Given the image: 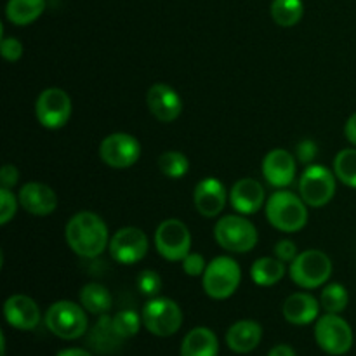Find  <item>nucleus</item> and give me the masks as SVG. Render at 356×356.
Segmentation results:
<instances>
[{
  "label": "nucleus",
  "instance_id": "obj_23",
  "mask_svg": "<svg viewBox=\"0 0 356 356\" xmlns=\"http://www.w3.org/2000/svg\"><path fill=\"white\" fill-rule=\"evenodd\" d=\"M45 9V0H9L6 16L16 26H26L37 21Z\"/></svg>",
  "mask_w": 356,
  "mask_h": 356
},
{
  "label": "nucleus",
  "instance_id": "obj_29",
  "mask_svg": "<svg viewBox=\"0 0 356 356\" xmlns=\"http://www.w3.org/2000/svg\"><path fill=\"white\" fill-rule=\"evenodd\" d=\"M348 302H350V296H348L346 287L341 284H329L320 294V305L327 313L339 315L346 309Z\"/></svg>",
  "mask_w": 356,
  "mask_h": 356
},
{
  "label": "nucleus",
  "instance_id": "obj_18",
  "mask_svg": "<svg viewBox=\"0 0 356 356\" xmlns=\"http://www.w3.org/2000/svg\"><path fill=\"white\" fill-rule=\"evenodd\" d=\"M17 200L24 211L40 218L52 214L58 207V195L44 183H26L17 193Z\"/></svg>",
  "mask_w": 356,
  "mask_h": 356
},
{
  "label": "nucleus",
  "instance_id": "obj_31",
  "mask_svg": "<svg viewBox=\"0 0 356 356\" xmlns=\"http://www.w3.org/2000/svg\"><path fill=\"white\" fill-rule=\"evenodd\" d=\"M111 322H113V329L117 336L120 339H129V337H134L139 332L143 318H139L138 313L132 312V309H124V312H118L111 318Z\"/></svg>",
  "mask_w": 356,
  "mask_h": 356
},
{
  "label": "nucleus",
  "instance_id": "obj_12",
  "mask_svg": "<svg viewBox=\"0 0 356 356\" xmlns=\"http://www.w3.org/2000/svg\"><path fill=\"white\" fill-rule=\"evenodd\" d=\"M99 156L108 167L129 169L141 156V145L134 136L127 132H113L101 143Z\"/></svg>",
  "mask_w": 356,
  "mask_h": 356
},
{
  "label": "nucleus",
  "instance_id": "obj_1",
  "mask_svg": "<svg viewBox=\"0 0 356 356\" xmlns=\"http://www.w3.org/2000/svg\"><path fill=\"white\" fill-rule=\"evenodd\" d=\"M65 238L70 249L86 259L101 256L110 245L106 222L89 211L79 212L66 222Z\"/></svg>",
  "mask_w": 356,
  "mask_h": 356
},
{
  "label": "nucleus",
  "instance_id": "obj_38",
  "mask_svg": "<svg viewBox=\"0 0 356 356\" xmlns=\"http://www.w3.org/2000/svg\"><path fill=\"white\" fill-rule=\"evenodd\" d=\"M19 181V172H17L16 167L13 163H6L0 170V183H2V188H13L14 184Z\"/></svg>",
  "mask_w": 356,
  "mask_h": 356
},
{
  "label": "nucleus",
  "instance_id": "obj_7",
  "mask_svg": "<svg viewBox=\"0 0 356 356\" xmlns=\"http://www.w3.org/2000/svg\"><path fill=\"white\" fill-rule=\"evenodd\" d=\"M143 325L156 337L174 336L183 325L179 305L169 298H152L141 313Z\"/></svg>",
  "mask_w": 356,
  "mask_h": 356
},
{
  "label": "nucleus",
  "instance_id": "obj_15",
  "mask_svg": "<svg viewBox=\"0 0 356 356\" xmlns=\"http://www.w3.org/2000/svg\"><path fill=\"white\" fill-rule=\"evenodd\" d=\"M146 103L153 117L160 122H174L183 111V99L179 94L167 83H155L148 89Z\"/></svg>",
  "mask_w": 356,
  "mask_h": 356
},
{
  "label": "nucleus",
  "instance_id": "obj_6",
  "mask_svg": "<svg viewBox=\"0 0 356 356\" xmlns=\"http://www.w3.org/2000/svg\"><path fill=\"white\" fill-rule=\"evenodd\" d=\"M45 325L61 339H79L87 332V316L83 306L72 301L54 302L45 313Z\"/></svg>",
  "mask_w": 356,
  "mask_h": 356
},
{
  "label": "nucleus",
  "instance_id": "obj_2",
  "mask_svg": "<svg viewBox=\"0 0 356 356\" xmlns=\"http://www.w3.org/2000/svg\"><path fill=\"white\" fill-rule=\"evenodd\" d=\"M266 218L273 228L284 233L301 232L308 222V209L301 197L289 190H278L268 198Z\"/></svg>",
  "mask_w": 356,
  "mask_h": 356
},
{
  "label": "nucleus",
  "instance_id": "obj_32",
  "mask_svg": "<svg viewBox=\"0 0 356 356\" xmlns=\"http://www.w3.org/2000/svg\"><path fill=\"white\" fill-rule=\"evenodd\" d=\"M136 284H138L139 292L143 296H148V298H156L162 291V278L153 270H143Z\"/></svg>",
  "mask_w": 356,
  "mask_h": 356
},
{
  "label": "nucleus",
  "instance_id": "obj_39",
  "mask_svg": "<svg viewBox=\"0 0 356 356\" xmlns=\"http://www.w3.org/2000/svg\"><path fill=\"white\" fill-rule=\"evenodd\" d=\"M344 136H346L348 141L356 148V113L348 118L346 125H344Z\"/></svg>",
  "mask_w": 356,
  "mask_h": 356
},
{
  "label": "nucleus",
  "instance_id": "obj_13",
  "mask_svg": "<svg viewBox=\"0 0 356 356\" xmlns=\"http://www.w3.org/2000/svg\"><path fill=\"white\" fill-rule=\"evenodd\" d=\"M148 245V236L143 229L127 226V228H120L111 236L108 249H110L111 257L118 264L131 266V264L139 263L146 256Z\"/></svg>",
  "mask_w": 356,
  "mask_h": 356
},
{
  "label": "nucleus",
  "instance_id": "obj_19",
  "mask_svg": "<svg viewBox=\"0 0 356 356\" xmlns=\"http://www.w3.org/2000/svg\"><path fill=\"white\" fill-rule=\"evenodd\" d=\"M264 198H266V193H264L263 184L250 177L236 181L229 191V204L242 216L259 212L264 207Z\"/></svg>",
  "mask_w": 356,
  "mask_h": 356
},
{
  "label": "nucleus",
  "instance_id": "obj_40",
  "mask_svg": "<svg viewBox=\"0 0 356 356\" xmlns=\"http://www.w3.org/2000/svg\"><path fill=\"white\" fill-rule=\"evenodd\" d=\"M268 356H296V351L291 346H287V344H278V346H275L270 351Z\"/></svg>",
  "mask_w": 356,
  "mask_h": 356
},
{
  "label": "nucleus",
  "instance_id": "obj_5",
  "mask_svg": "<svg viewBox=\"0 0 356 356\" xmlns=\"http://www.w3.org/2000/svg\"><path fill=\"white\" fill-rule=\"evenodd\" d=\"M214 236L219 247L235 254L250 252L257 245V229L247 218L225 216L214 226Z\"/></svg>",
  "mask_w": 356,
  "mask_h": 356
},
{
  "label": "nucleus",
  "instance_id": "obj_11",
  "mask_svg": "<svg viewBox=\"0 0 356 356\" xmlns=\"http://www.w3.org/2000/svg\"><path fill=\"white\" fill-rule=\"evenodd\" d=\"M35 115L45 129H61L72 117V99L58 87L42 90L35 103Z\"/></svg>",
  "mask_w": 356,
  "mask_h": 356
},
{
  "label": "nucleus",
  "instance_id": "obj_22",
  "mask_svg": "<svg viewBox=\"0 0 356 356\" xmlns=\"http://www.w3.org/2000/svg\"><path fill=\"white\" fill-rule=\"evenodd\" d=\"M219 341L207 327L190 330L181 344V356H218Z\"/></svg>",
  "mask_w": 356,
  "mask_h": 356
},
{
  "label": "nucleus",
  "instance_id": "obj_16",
  "mask_svg": "<svg viewBox=\"0 0 356 356\" xmlns=\"http://www.w3.org/2000/svg\"><path fill=\"white\" fill-rule=\"evenodd\" d=\"M226 198H228V193H226L225 184L216 177H205L195 186V209L204 218H218L225 209Z\"/></svg>",
  "mask_w": 356,
  "mask_h": 356
},
{
  "label": "nucleus",
  "instance_id": "obj_37",
  "mask_svg": "<svg viewBox=\"0 0 356 356\" xmlns=\"http://www.w3.org/2000/svg\"><path fill=\"white\" fill-rule=\"evenodd\" d=\"M273 252L275 257H278L284 263H292L298 257V247H296V243L292 240H280L275 245Z\"/></svg>",
  "mask_w": 356,
  "mask_h": 356
},
{
  "label": "nucleus",
  "instance_id": "obj_28",
  "mask_svg": "<svg viewBox=\"0 0 356 356\" xmlns=\"http://www.w3.org/2000/svg\"><path fill=\"white\" fill-rule=\"evenodd\" d=\"M334 172L343 184L356 188V148L341 149L334 160Z\"/></svg>",
  "mask_w": 356,
  "mask_h": 356
},
{
  "label": "nucleus",
  "instance_id": "obj_24",
  "mask_svg": "<svg viewBox=\"0 0 356 356\" xmlns=\"http://www.w3.org/2000/svg\"><path fill=\"white\" fill-rule=\"evenodd\" d=\"M250 277L259 287H271L285 277V263L278 257H259L250 266Z\"/></svg>",
  "mask_w": 356,
  "mask_h": 356
},
{
  "label": "nucleus",
  "instance_id": "obj_3",
  "mask_svg": "<svg viewBox=\"0 0 356 356\" xmlns=\"http://www.w3.org/2000/svg\"><path fill=\"white\" fill-rule=\"evenodd\" d=\"M242 282V270L240 264L229 256H218L207 264L202 285L209 298L216 301L232 298Z\"/></svg>",
  "mask_w": 356,
  "mask_h": 356
},
{
  "label": "nucleus",
  "instance_id": "obj_8",
  "mask_svg": "<svg viewBox=\"0 0 356 356\" xmlns=\"http://www.w3.org/2000/svg\"><path fill=\"white\" fill-rule=\"evenodd\" d=\"M299 193L309 207H325L336 195V172L323 165H308L301 174Z\"/></svg>",
  "mask_w": 356,
  "mask_h": 356
},
{
  "label": "nucleus",
  "instance_id": "obj_41",
  "mask_svg": "<svg viewBox=\"0 0 356 356\" xmlns=\"http://www.w3.org/2000/svg\"><path fill=\"white\" fill-rule=\"evenodd\" d=\"M58 356H92V355L86 350H80V348H68V350H63Z\"/></svg>",
  "mask_w": 356,
  "mask_h": 356
},
{
  "label": "nucleus",
  "instance_id": "obj_20",
  "mask_svg": "<svg viewBox=\"0 0 356 356\" xmlns=\"http://www.w3.org/2000/svg\"><path fill=\"white\" fill-rule=\"evenodd\" d=\"M263 337V327L254 320H240L226 332V344L233 353L245 355L256 350Z\"/></svg>",
  "mask_w": 356,
  "mask_h": 356
},
{
  "label": "nucleus",
  "instance_id": "obj_17",
  "mask_svg": "<svg viewBox=\"0 0 356 356\" xmlns=\"http://www.w3.org/2000/svg\"><path fill=\"white\" fill-rule=\"evenodd\" d=\"M7 323L17 330H33L40 323V309L37 302L23 294L10 296L3 305Z\"/></svg>",
  "mask_w": 356,
  "mask_h": 356
},
{
  "label": "nucleus",
  "instance_id": "obj_33",
  "mask_svg": "<svg viewBox=\"0 0 356 356\" xmlns=\"http://www.w3.org/2000/svg\"><path fill=\"white\" fill-rule=\"evenodd\" d=\"M17 200L9 188H0V225H7L13 221V218L17 212Z\"/></svg>",
  "mask_w": 356,
  "mask_h": 356
},
{
  "label": "nucleus",
  "instance_id": "obj_34",
  "mask_svg": "<svg viewBox=\"0 0 356 356\" xmlns=\"http://www.w3.org/2000/svg\"><path fill=\"white\" fill-rule=\"evenodd\" d=\"M181 263H183V270L188 277H204L205 270H207L205 257L198 252H190Z\"/></svg>",
  "mask_w": 356,
  "mask_h": 356
},
{
  "label": "nucleus",
  "instance_id": "obj_4",
  "mask_svg": "<svg viewBox=\"0 0 356 356\" xmlns=\"http://www.w3.org/2000/svg\"><path fill=\"white\" fill-rule=\"evenodd\" d=\"M289 275L298 287L318 289L327 284L332 275V261L322 250H305L291 263Z\"/></svg>",
  "mask_w": 356,
  "mask_h": 356
},
{
  "label": "nucleus",
  "instance_id": "obj_9",
  "mask_svg": "<svg viewBox=\"0 0 356 356\" xmlns=\"http://www.w3.org/2000/svg\"><path fill=\"white\" fill-rule=\"evenodd\" d=\"M315 339L327 355L341 356L346 355L353 346V330L339 315L327 313L316 320Z\"/></svg>",
  "mask_w": 356,
  "mask_h": 356
},
{
  "label": "nucleus",
  "instance_id": "obj_26",
  "mask_svg": "<svg viewBox=\"0 0 356 356\" xmlns=\"http://www.w3.org/2000/svg\"><path fill=\"white\" fill-rule=\"evenodd\" d=\"M302 14H305L302 0H273L271 3V16L282 28L296 26L302 19Z\"/></svg>",
  "mask_w": 356,
  "mask_h": 356
},
{
  "label": "nucleus",
  "instance_id": "obj_25",
  "mask_svg": "<svg viewBox=\"0 0 356 356\" xmlns=\"http://www.w3.org/2000/svg\"><path fill=\"white\" fill-rule=\"evenodd\" d=\"M79 298L83 309L92 313V315H106L111 309V305H113L110 291L101 284L83 285Z\"/></svg>",
  "mask_w": 356,
  "mask_h": 356
},
{
  "label": "nucleus",
  "instance_id": "obj_21",
  "mask_svg": "<svg viewBox=\"0 0 356 356\" xmlns=\"http://www.w3.org/2000/svg\"><path fill=\"white\" fill-rule=\"evenodd\" d=\"M318 299L306 292H296L289 296L284 302V316L292 325H308L318 320Z\"/></svg>",
  "mask_w": 356,
  "mask_h": 356
},
{
  "label": "nucleus",
  "instance_id": "obj_14",
  "mask_svg": "<svg viewBox=\"0 0 356 356\" xmlns=\"http://www.w3.org/2000/svg\"><path fill=\"white\" fill-rule=\"evenodd\" d=\"M263 176L277 190L287 188L296 179V156L284 148H275L263 159Z\"/></svg>",
  "mask_w": 356,
  "mask_h": 356
},
{
  "label": "nucleus",
  "instance_id": "obj_36",
  "mask_svg": "<svg viewBox=\"0 0 356 356\" xmlns=\"http://www.w3.org/2000/svg\"><path fill=\"white\" fill-rule=\"evenodd\" d=\"M0 52H2L6 61H17L23 56V44L14 37H2L0 42Z\"/></svg>",
  "mask_w": 356,
  "mask_h": 356
},
{
  "label": "nucleus",
  "instance_id": "obj_30",
  "mask_svg": "<svg viewBox=\"0 0 356 356\" xmlns=\"http://www.w3.org/2000/svg\"><path fill=\"white\" fill-rule=\"evenodd\" d=\"M159 169L169 179H181L190 170V162L181 152H165L159 156Z\"/></svg>",
  "mask_w": 356,
  "mask_h": 356
},
{
  "label": "nucleus",
  "instance_id": "obj_10",
  "mask_svg": "<svg viewBox=\"0 0 356 356\" xmlns=\"http://www.w3.org/2000/svg\"><path fill=\"white\" fill-rule=\"evenodd\" d=\"M155 247L163 259L170 263L183 261L191 249L190 229L179 219H165L155 232Z\"/></svg>",
  "mask_w": 356,
  "mask_h": 356
},
{
  "label": "nucleus",
  "instance_id": "obj_27",
  "mask_svg": "<svg viewBox=\"0 0 356 356\" xmlns=\"http://www.w3.org/2000/svg\"><path fill=\"white\" fill-rule=\"evenodd\" d=\"M120 337L117 336L113 329V322H111V316L101 315L99 322L96 323L92 330V336H90V344H92L96 350L103 351H111L118 343H120Z\"/></svg>",
  "mask_w": 356,
  "mask_h": 356
},
{
  "label": "nucleus",
  "instance_id": "obj_35",
  "mask_svg": "<svg viewBox=\"0 0 356 356\" xmlns=\"http://www.w3.org/2000/svg\"><path fill=\"white\" fill-rule=\"evenodd\" d=\"M316 155H318V146L313 139H302L298 146H296V159L305 165H312L315 162Z\"/></svg>",
  "mask_w": 356,
  "mask_h": 356
}]
</instances>
